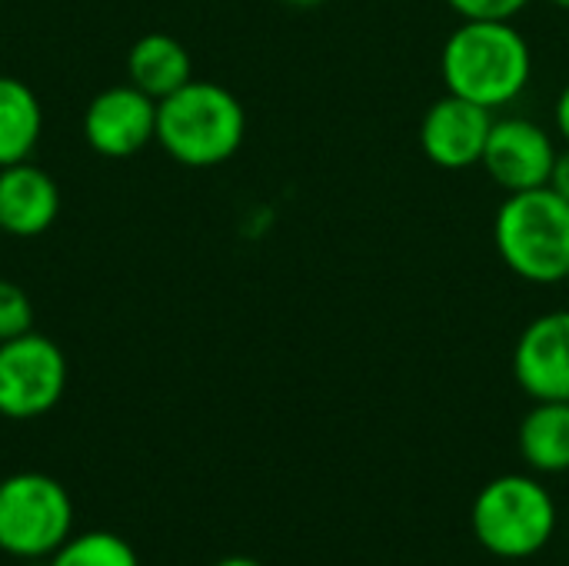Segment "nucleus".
I'll use <instances>...</instances> for the list:
<instances>
[{
  "label": "nucleus",
  "instance_id": "5",
  "mask_svg": "<svg viewBox=\"0 0 569 566\" xmlns=\"http://www.w3.org/2000/svg\"><path fill=\"white\" fill-rule=\"evenodd\" d=\"M557 527L550 494L530 477H500L487 484L473 504L477 540L497 557H533L547 547Z\"/></svg>",
  "mask_w": 569,
  "mask_h": 566
},
{
  "label": "nucleus",
  "instance_id": "22",
  "mask_svg": "<svg viewBox=\"0 0 569 566\" xmlns=\"http://www.w3.org/2000/svg\"><path fill=\"white\" fill-rule=\"evenodd\" d=\"M550 3H553L557 10H567V13H569V0H550Z\"/></svg>",
  "mask_w": 569,
  "mask_h": 566
},
{
  "label": "nucleus",
  "instance_id": "4",
  "mask_svg": "<svg viewBox=\"0 0 569 566\" xmlns=\"http://www.w3.org/2000/svg\"><path fill=\"white\" fill-rule=\"evenodd\" d=\"M73 500L60 480L20 470L0 480V550L17 560H43L70 540Z\"/></svg>",
  "mask_w": 569,
  "mask_h": 566
},
{
  "label": "nucleus",
  "instance_id": "10",
  "mask_svg": "<svg viewBox=\"0 0 569 566\" xmlns=\"http://www.w3.org/2000/svg\"><path fill=\"white\" fill-rule=\"evenodd\" d=\"M513 374L533 400H569V310L540 314L523 327Z\"/></svg>",
  "mask_w": 569,
  "mask_h": 566
},
{
  "label": "nucleus",
  "instance_id": "18",
  "mask_svg": "<svg viewBox=\"0 0 569 566\" xmlns=\"http://www.w3.org/2000/svg\"><path fill=\"white\" fill-rule=\"evenodd\" d=\"M553 193H560L569 203V143L563 150H557V160H553V173H550V183H547Z\"/></svg>",
  "mask_w": 569,
  "mask_h": 566
},
{
  "label": "nucleus",
  "instance_id": "6",
  "mask_svg": "<svg viewBox=\"0 0 569 566\" xmlns=\"http://www.w3.org/2000/svg\"><path fill=\"white\" fill-rule=\"evenodd\" d=\"M67 390V357L63 350L27 330L0 344V417L33 420L50 414Z\"/></svg>",
  "mask_w": 569,
  "mask_h": 566
},
{
  "label": "nucleus",
  "instance_id": "21",
  "mask_svg": "<svg viewBox=\"0 0 569 566\" xmlns=\"http://www.w3.org/2000/svg\"><path fill=\"white\" fill-rule=\"evenodd\" d=\"M287 7H297V10H310V7H320L323 0H283Z\"/></svg>",
  "mask_w": 569,
  "mask_h": 566
},
{
  "label": "nucleus",
  "instance_id": "3",
  "mask_svg": "<svg viewBox=\"0 0 569 566\" xmlns=\"http://www.w3.org/2000/svg\"><path fill=\"white\" fill-rule=\"evenodd\" d=\"M493 244L507 270L527 284L569 280V203L550 187L507 193L493 217Z\"/></svg>",
  "mask_w": 569,
  "mask_h": 566
},
{
  "label": "nucleus",
  "instance_id": "14",
  "mask_svg": "<svg viewBox=\"0 0 569 566\" xmlns=\"http://www.w3.org/2000/svg\"><path fill=\"white\" fill-rule=\"evenodd\" d=\"M520 454L537 470H569V400H537L520 424Z\"/></svg>",
  "mask_w": 569,
  "mask_h": 566
},
{
  "label": "nucleus",
  "instance_id": "8",
  "mask_svg": "<svg viewBox=\"0 0 569 566\" xmlns=\"http://www.w3.org/2000/svg\"><path fill=\"white\" fill-rule=\"evenodd\" d=\"M83 137L100 157H133L157 140V100L133 83L100 90L87 103Z\"/></svg>",
  "mask_w": 569,
  "mask_h": 566
},
{
  "label": "nucleus",
  "instance_id": "7",
  "mask_svg": "<svg viewBox=\"0 0 569 566\" xmlns=\"http://www.w3.org/2000/svg\"><path fill=\"white\" fill-rule=\"evenodd\" d=\"M553 160H557V143L547 127H540L530 117H503L493 120L490 127L480 167L500 190L520 193V190L547 187L553 173Z\"/></svg>",
  "mask_w": 569,
  "mask_h": 566
},
{
  "label": "nucleus",
  "instance_id": "12",
  "mask_svg": "<svg viewBox=\"0 0 569 566\" xmlns=\"http://www.w3.org/2000/svg\"><path fill=\"white\" fill-rule=\"evenodd\" d=\"M127 77L133 87H140L147 97L160 103L163 97L193 80L190 50L173 33H143L140 40H133L127 53Z\"/></svg>",
  "mask_w": 569,
  "mask_h": 566
},
{
  "label": "nucleus",
  "instance_id": "17",
  "mask_svg": "<svg viewBox=\"0 0 569 566\" xmlns=\"http://www.w3.org/2000/svg\"><path fill=\"white\" fill-rule=\"evenodd\" d=\"M450 10L460 20H507L513 23V17H520L530 0H447Z\"/></svg>",
  "mask_w": 569,
  "mask_h": 566
},
{
  "label": "nucleus",
  "instance_id": "16",
  "mask_svg": "<svg viewBox=\"0 0 569 566\" xmlns=\"http://www.w3.org/2000/svg\"><path fill=\"white\" fill-rule=\"evenodd\" d=\"M33 330V304L23 287L0 280V344Z\"/></svg>",
  "mask_w": 569,
  "mask_h": 566
},
{
  "label": "nucleus",
  "instance_id": "19",
  "mask_svg": "<svg viewBox=\"0 0 569 566\" xmlns=\"http://www.w3.org/2000/svg\"><path fill=\"white\" fill-rule=\"evenodd\" d=\"M553 123H557V133L563 137V143H569V83L560 90V97L553 103Z\"/></svg>",
  "mask_w": 569,
  "mask_h": 566
},
{
  "label": "nucleus",
  "instance_id": "13",
  "mask_svg": "<svg viewBox=\"0 0 569 566\" xmlns=\"http://www.w3.org/2000/svg\"><path fill=\"white\" fill-rule=\"evenodd\" d=\"M43 133V107L37 93L17 80L0 73V167L30 160Z\"/></svg>",
  "mask_w": 569,
  "mask_h": 566
},
{
  "label": "nucleus",
  "instance_id": "20",
  "mask_svg": "<svg viewBox=\"0 0 569 566\" xmlns=\"http://www.w3.org/2000/svg\"><path fill=\"white\" fill-rule=\"evenodd\" d=\"M213 566H263L257 564V560H250V557H227V560H220V564Z\"/></svg>",
  "mask_w": 569,
  "mask_h": 566
},
{
  "label": "nucleus",
  "instance_id": "15",
  "mask_svg": "<svg viewBox=\"0 0 569 566\" xmlns=\"http://www.w3.org/2000/svg\"><path fill=\"white\" fill-rule=\"evenodd\" d=\"M47 566H140L133 547L107 530H90L80 537H70L60 550L47 557Z\"/></svg>",
  "mask_w": 569,
  "mask_h": 566
},
{
  "label": "nucleus",
  "instance_id": "9",
  "mask_svg": "<svg viewBox=\"0 0 569 566\" xmlns=\"http://www.w3.org/2000/svg\"><path fill=\"white\" fill-rule=\"evenodd\" d=\"M490 127H493V110L463 100L457 93H443L427 107L420 120L423 157L440 170L477 167L483 160Z\"/></svg>",
  "mask_w": 569,
  "mask_h": 566
},
{
  "label": "nucleus",
  "instance_id": "2",
  "mask_svg": "<svg viewBox=\"0 0 569 566\" xmlns=\"http://www.w3.org/2000/svg\"><path fill=\"white\" fill-rule=\"evenodd\" d=\"M247 137V110L233 90L190 80L157 103V143L183 167L227 163Z\"/></svg>",
  "mask_w": 569,
  "mask_h": 566
},
{
  "label": "nucleus",
  "instance_id": "11",
  "mask_svg": "<svg viewBox=\"0 0 569 566\" xmlns=\"http://www.w3.org/2000/svg\"><path fill=\"white\" fill-rule=\"evenodd\" d=\"M60 214L57 180L30 163L0 167V230L10 237H40Z\"/></svg>",
  "mask_w": 569,
  "mask_h": 566
},
{
  "label": "nucleus",
  "instance_id": "1",
  "mask_svg": "<svg viewBox=\"0 0 569 566\" xmlns=\"http://www.w3.org/2000/svg\"><path fill=\"white\" fill-rule=\"evenodd\" d=\"M447 93L487 110L513 103L533 77V50L507 20H460L440 50Z\"/></svg>",
  "mask_w": 569,
  "mask_h": 566
}]
</instances>
